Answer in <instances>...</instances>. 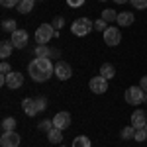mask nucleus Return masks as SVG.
Here are the masks:
<instances>
[{
  "label": "nucleus",
  "mask_w": 147,
  "mask_h": 147,
  "mask_svg": "<svg viewBox=\"0 0 147 147\" xmlns=\"http://www.w3.org/2000/svg\"><path fill=\"white\" fill-rule=\"evenodd\" d=\"M28 73L35 82H43L47 80L51 75H55V65L51 63L49 57H35L30 61L28 65Z\"/></svg>",
  "instance_id": "f257e3e1"
},
{
  "label": "nucleus",
  "mask_w": 147,
  "mask_h": 147,
  "mask_svg": "<svg viewBox=\"0 0 147 147\" xmlns=\"http://www.w3.org/2000/svg\"><path fill=\"white\" fill-rule=\"evenodd\" d=\"M53 37H55V28L51 24H41L35 30V43L37 45H47Z\"/></svg>",
  "instance_id": "f03ea898"
},
{
  "label": "nucleus",
  "mask_w": 147,
  "mask_h": 147,
  "mask_svg": "<svg viewBox=\"0 0 147 147\" xmlns=\"http://www.w3.org/2000/svg\"><path fill=\"white\" fill-rule=\"evenodd\" d=\"M124 98L127 104H131V106H139L141 102H145V90L141 88V86H129L127 90H125Z\"/></svg>",
  "instance_id": "7ed1b4c3"
},
{
  "label": "nucleus",
  "mask_w": 147,
  "mask_h": 147,
  "mask_svg": "<svg viewBox=\"0 0 147 147\" xmlns=\"http://www.w3.org/2000/svg\"><path fill=\"white\" fill-rule=\"evenodd\" d=\"M92 28H94V22H90L88 18H79V20H75V22H73L71 32H73L75 35H79V37H82V35L88 34Z\"/></svg>",
  "instance_id": "20e7f679"
},
{
  "label": "nucleus",
  "mask_w": 147,
  "mask_h": 147,
  "mask_svg": "<svg viewBox=\"0 0 147 147\" xmlns=\"http://www.w3.org/2000/svg\"><path fill=\"white\" fill-rule=\"evenodd\" d=\"M104 43L110 47H116L118 43H122V32H120V28H106V32H104Z\"/></svg>",
  "instance_id": "39448f33"
},
{
  "label": "nucleus",
  "mask_w": 147,
  "mask_h": 147,
  "mask_svg": "<svg viewBox=\"0 0 147 147\" xmlns=\"http://www.w3.org/2000/svg\"><path fill=\"white\" fill-rule=\"evenodd\" d=\"M28 39H30V35H28L26 30L12 32V45H14V49H24V47L28 45Z\"/></svg>",
  "instance_id": "423d86ee"
},
{
  "label": "nucleus",
  "mask_w": 147,
  "mask_h": 147,
  "mask_svg": "<svg viewBox=\"0 0 147 147\" xmlns=\"http://www.w3.org/2000/svg\"><path fill=\"white\" fill-rule=\"evenodd\" d=\"M88 86H90V90L94 92V94H104V92L108 90V79H104L102 75H98V77H92Z\"/></svg>",
  "instance_id": "0eeeda50"
},
{
  "label": "nucleus",
  "mask_w": 147,
  "mask_h": 147,
  "mask_svg": "<svg viewBox=\"0 0 147 147\" xmlns=\"http://www.w3.org/2000/svg\"><path fill=\"white\" fill-rule=\"evenodd\" d=\"M0 145L2 147H18L20 145V136L16 131H2Z\"/></svg>",
  "instance_id": "6e6552de"
},
{
  "label": "nucleus",
  "mask_w": 147,
  "mask_h": 147,
  "mask_svg": "<svg viewBox=\"0 0 147 147\" xmlns=\"http://www.w3.org/2000/svg\"><path fill=\"white\" fill-rule=\"evenodd\" d=\"M71 75H73V69H71L69 63L59 61V63L55 65V77L59 80H69V79H71Z\"/></svg>",
  "instance_id": "1a4fd4ad"
},
{
  "label": "nucleus",
  "mask_w": 147,
  "mask_h": 147,
  "mask_svg": "<svg viewBox=\"0 0 147 147\" xmlns=\"http://www.w3.org/2000/svg\"><path fill=\"white\" fill-rule=\"evenodd\" d=\"M24 84V75L22 73H18V71H12L10 75H6V86L8 88H20Z\"/></svg>",
  "instance_id": "9d476101"
},
{
  "label": "nucleus",
  "mask_w": 147,
  "mask_h": 147,
  "mask_svg": "<svg viewBox=\"0 0 147 147\" xmlns=\"http://www.w3.org/2000/svg\"><path fill=\"white\" fill-rule=\"evenodd\" d=\"M53 124L59 129H67L69 125H71V114L69 112H57L55 118H53Z\"/></svg>",
  "instance_id": "9b49d317"
},
{
  "label": "nucleus",
  "mask_w": 147,
  "mask_h": 147,
  "mask_svg": "<svg viewBox=\"0 0 147 147\" xmlns=\"http://www.w3.org/2000/svg\"><path fill=\"white\" fill-rule=\"evenodd\" d=\"M147 124V114L143 110H136V112L131 114V125L136 127V129H141V127H145Z\"/></svg>",
  "instance_id": "f8f14e48"
},
{
  "label": "nucleus",
  "mask_w": 147,
  "mask_h": 147,
  "mask_svg": "<svg viewBox=\"0 0 147 147\" xmlns=\"http://www.w3.org/2000/svg\"><path fill=\"white\" fill-rule=\"evenodd\" d=\"M22 108H24V112L28 114V116H35V114L39 112V110H37V102H35V98H24L22 100Z\"/></svg>",
  "instance_id": "ddd939ff"
},
{
  "label": "nucleus",
  "mask_w": 147,
  "mask_h": 147,
  "mask_svg": "<svg viewBox=\"0 0 147 147\" xmlns=\"http://www.w3.org/2000/svg\"><path fill=\"white\" fill-rule=\"evenodd\" d=\"M134 20H136V18H134V14H131V12H120L116 22L120 24L122 28H125V26H131V24H134Z\"/></svg>",
  "instance_id": "4468645a"
},
{
  "label": "nucleus",
  "mask_w": 147,
  "mask_h": 147,
  "mask_svg": "<svg viewBox=\"0 0 147 147\" xmlns=\"http://www.w3.org/2000/svg\"><path fill=\"white\" fill-rule=\"evenodd\" d=\"M34 6H35V0H20L18 12L20 14H30V12L34 10Z\"/></svg>",
  "instance_id": "2eb2a0df"
},
{
  "label": "nucleus",
  "mask_w": 147,
  "mask_h": 147,
  "mask_svg": "<svg viewBox=\"0 0 147 147\" xmlns=\"http://www.w3.org/2000/svg\"><path fill=\"white\" fill-rule=\"evenodd\" d=\"M100 75L102 77H104V79H112L114 75H116V67H114L112 63H104V65H102L100 67Z\"/></svg>",
  "instance_id": "dca6fc26"
},
{
  "label": "nucleus",
  "mask_w": 147,
  "mask_h": 147,
  "mask_svg": "<svg viewBox=\"0 0 147 147\" xmlns=\"http://www.w3.org/2000/svg\"><path fill=\"white\" fill-rule=\"evenodd\" d=\"M63 129H59V127H53L49 134H47V139L51 141V143H61L63 141V134H61Z\"/></svg>",
  "instance_id": "f3484780"
},
{
  "label": "nucleus",
  "mask_w": 147,
  "mask_h": 147,
  "mask_svg": "<svg viewBox=\"0 0 147 147\" xmlns=\"http://www.w3.org/2000/svg\"><path fill=\"white\" fill-rule=\"evenodd\" d=\"M12 49H14L12 41H2V43H0V57H2V59H8V57L12 55Z\"/></svg>",
  "instance_id": "a211bd4d"
},
{
  "label": "nucleus",
  "mask_w": 147,
  "mask_h": 147,
  "mask_svg": "<svg viewBox=\"0 0 147 147\" xmlns=\"http://www.w3.org/2000/svg\"><path fill=\"white\" fill-rule=\"evenodd\" d=\"M73 147H90V139L86 136H79L73 139Z\"/></svg>",
  "instance_id": "6ab92c4d"
},
{
  "label": "nucleus",
  "mask_w": 147,
  "mask_h": 147,
  "mask_svg": "<svg viewBox=\"0 0 147 147\" xmlns=\"http://www.w3.org/2000/svg\"><path fill=\"white\" fill-rule=\"evenodd\" d=\"M102 20H104L106 24L116 22V20H118V14H116V10H110V8H108V10L102 12Z\"/></svg>",
  "instance_id": "aec40b11"
},
{
  "label": "nucleus",
  "mask_w": 147,
  "mask_h": 147,
  "mask_svg": "<svg viewBox=\"0 0 147 147\" xmlns=\"http://www.w3.org/2000/svg\"><path fill=\"white\" fill-rule=\"evenodd\" d=\"M120 136H122V139H134V137H136V127H134V125H127V127L122 129Z\"/></svg>",
  "instance_id": "412c9836"
},
{
  "label": "nucleus",
  "mask_w": 147,
  "mask_h": 147,
  "mask_svg": "<svg viewBox=\"0 0 147 147\" xmlns=\"http://www.w3.org/2000/svg\"><path fill=\"white\" fill-rule=\"evenodd\" d=\"M14 127H16V120L14 118L2 120V131H14Z\"/></svg>",
  "instance_id": "4be33fe9"
},
{
  "label": "nucleus",
  "mask_w": 147,
  "mask_h": 147,
  "mask_svg": "<svg viewBox=\"0 0 147 147\" xmlns=\"http://www.w3.org/2000/svg\"><path fill=\"white\" fill-rule=\"evenodd\" d=\"M37 127H39L41 131H47V134H49V131L55 127V124H53V120H43V122H39V124H37Z\"/></svg>",
  "instance_id": "5701e85b"
},
{
  "label": "nucleus",
  "mask_w": 147,
  "mask_h": 147,
  "mask_svg": "<svg viewBox=\"0 0 147 147\" xmlns=\"http://www.w3.org/2000/svg\"><path fill=\"white\" fill-rule=\"evenodd\" d=\"M49 55H51V51H49L47 45H37L35 47V57H49Z\"/></svg>",
  "instance_id": "b1692460"
},
{
  "label": "nucleus",
  "mask_w": 147,
  "mask_h": 147,
  "mask_svg": "<svg viewBox=\"0 0 147 147\" xmlns=\"http://www.w3.org/2000/svg\"><path fill=\"white\" fill-rule=\"evenodd\" d=\"M2 30L4 32H16L18 28H16V20H4L2 22Z\"/></svg>",
  "instance_id": "393cba45"
},
{
  "label": "nucleus",
  "mask_w": 147,
  "mask_h": 147,
  "mask_svg": "<svg viewBox=\"0 0 147 147\" xmlns=\"http://www.w3.org/2000/svg\"><path fill=\"white\" fill-rule=\"evenodd\" d=\"M134 139H136V141H139V143H141V141H145V139H147V129H145V127L136 129V137H134Z\"/></svg>",
  "instance_id": "a878e982"
},
{
  "label": "nucleus",
  "mask_w": 147,
  "mask_h": 147,
  "mask_svg": "<svg viewBox=\"0 0 147 147\" xmlns=\"http://www.w3.org/2000/svg\"><path fill=\"white\" fill-rule=\"evenodd\" d=\"M35 102H37V110H39V112H43V110L47 108V98L45 96H37Z\"/></svg>",
  "instance_id": "bb28decb"
},
{
  "label": "nucleus",
  "mask_w": 147,
  "mask_h": 147,
  "mask_svg": "<svg viewBox=\"0 0 147 147\" xmlns=\"http://www.w3.org/2000/svg\"><path fill=\"white\" fill-rule=\"evenodd\" d=\"M0 4H2L4 8H18L20 0H0Z\"/></svg>",
  "instance_id": "cd10ccee"
},
{
  "label": "nucleus",
  "mask_w": 147,
  "mask_h": 147,
  "mask_svg": "<svg viewBox=\"0 0 147 147\" xmlns=\"http://www.w3.org/2000/svg\"><path fill=\"white\" fill-rule=\"evenodd\" d=\"M51 26H53V28H55L57 32H59V30H61V28L65 26V20H63L61 16H57V18H53V22H51Z\"/></svg>",
  "instance_id": "c85d7f7f"
},
{
  "label": "nucleus",
  "mask_w": 147,
  "mask_h": 147,
  "mask_svg": "<svg viewBox=\"0 0 147 147\" xmlns=\"http://www.w3.org/2000/svg\"><path fill=\"white\" fill-rule=\"evenodd\" d=\"M106 28H108V26H106V22H104L102 18L94 22V30H96V32H102V34H104V32H106Z\"/></svg>",
  "instance_id": "c756f323"
},
{
  "label": "nucleus",
  "mask_w": 147,
  "mask_h": 147,
  "mask_svg": "<svg viewBox=\"0 0 147 147\" xmlns=\"http://www.w3.org/2000/svg\"><path fill=\"white\" fill-rule=\"evenodd\" d=\"M131 6L137 10H145L147 8V0H131Z\"/></svg>",
  "instance_id": "7c9ffc66"
},
{
  "label": "nucleus",
  "mask_w": 147,
  "mask_h": 147,
  "mask_svg": "<svg viewBox=\"0 0 147 147\" xmlns=\"http://www.w3.org/2000/svg\"><path fill=\"white\" fill-rule=\"evenodd\" d=\"M0 73H2V75H10V73H12L10 65H8L6 61H2V63H0Z\"/></svg>",
  "instance_id": "2f4dec72"
},
{
  "label": "nucleus",
  "mask_w": 147,
  "mask_h": 147,
  "mask_svg": "<svg viewBox=\"0 0 147 147\" xmlns=\"http://www.w3.org/2000/svg\"><path fill=\"white\" fill-rule=\"evenodd\" d=\"M86 0H67V4L69 6H73V8H79V6H82Z\"/></svg>",
  "instance_id": "473e14b6"
},
{
  "label": "nucleus",
  "mask_w": 147,
  "mask_h": 147,
  "mask_svg": "<svg viewBox=\"0 0 147 147\" xmlns=\"http://www.w3.org/2000/svg\"><path fill=\"white\" fill-rule=\"evenodd\" d=\"M139 86H141V88L147 92V77H141V80H139Z\"/></svg>",
  "instance_id": "72a5a7b5"
},
{
  "label": "nucleus",
  "mask_w": 147,
  "mask_h": 147,
  "mask_svg": "<svg viewBox=\"0 0 147 147\" xmlns=\"http://www.w3.org/2000/svg\"><path fill=\"white\" fill-rule=\"evenodd\" d=\"M116 4H125V2H131V0H114Z\"/></svg>",
  "instance_id": "f704fd0d"
},
{
  "label": "nucleus",
  "mask_w": 147,
  "mask_h": 147,
  "mask_svg": "<svg viewBox=\"0 0 147 147\" xmlns=\"http://www.w3.org/2000/svg\"><path fill=\"white\" fill-rule=\"evenodd\" d=\"M145 102H147V92H145Z\"/></svg>",
  "instance_id": "c9c22d12"
},
{
  "label": "nucleus",
  "mask_w": 147,
  "mask_h": 147,
  "mask_svg": "<svg viewBox=\"0 0 147 147\" xmlns=\"http://www.w3.org/2000/svg\"><path fill=\"white\" fill-rule=\"evenodd\" d=\"M35 2H43V0H35Z\"/></svg>",
  "instance_id": "e433bc0d"
},
{
  "label": "nucleus",
  "mask_w": 147,
  "mask_h": 147,
  "mask_svg": "<svg viewBox=\"0 0 147 147\" xmlns=\"http://www.w3.org/2000/svg\"><path fill=\"white\" fill-rule=\"evenodd\" d=\"M100 2H106V0H100Z\"/></svg>",
  "instance_id": "4c0bfd02"
},
{
  "label": "nucleus",
  "mask_w": 147,
  "mask_h": 147,
  "mask_svg": "<svg viewBox=\"0 0 147 147\" xmlns=\"http://www.w3.org/2000/svg\"><path fill=\"white\" fill-rule=\"evenodd\" d=\"M145 129H147V124H145Z\"/></svg>",
  "instance_id": "58836bf2"
},
{
  "label": "nucleus",
  "mask_w": 147,
  "mask_h": 147,
  "mask_svg": "<svg viewBox=\"0 0 147 147\" xmlns=\"http://www.w3.org/2000/svg\"><path fill=\"white\" fill-rule=\"evenodd\" d=\"M61 147H63V145H61Z\"/></svg>",
  "instance_id": "ea45409f"
}]
</instances>
